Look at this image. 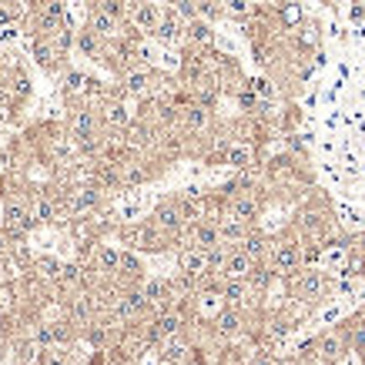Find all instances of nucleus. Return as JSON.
Returning <instances> with one entry per match:
<instances>
[{"label":"nucleus","mask_w":365,"mask_h":365,"mask_svg":"<svg viewBox=\"0 0 365 365\" xmlns=\"http://www.w3.org/2000/svg\"><path fill=\"white\" fill-rule=\"evenodd\" d=\"M268 265L278 278H291V275L305 268V245L302 238H275L272 252H268Z\"/></svg>","instance_id":"obj_1"},{"label":"nucleus","mask_w":365,"mask_h":365,"mask_svg":"<svg viewBox=\"0 0 365 365\" xmlns=\"http://www.w3.org/2000/svg\"><path fill=\"white\" fill-rule=\"evenodd\" d=\"M289 291L291 298H298V302H322L332 291V278L322 268H298L289 278Z\"/></svg>","instance_id":"obj_2"},{"label":"nucleus","mask_w":365,"mask_h":365,"mask_svg":"<svg viewBox=\"0 0 365 365\" xmlns=\"http://www.w3.org/2000/svg\"><path fill=\"white\" fill-rule=\"evenodd\" d=\"M124 242L131 245V248H137V252H165L171 238L154 221H141V225L124 231Z\"/></svg>","instance_id":"obj_3"},{"label":"nucleus","mask_w":365,"mask_h":365,"mask_svg":"<svg viewBox=\"0 0 365 365\" xmlns=\"http://www.w3.org/2000/svg\"><path fill=\"white\" fill-rule=\"evenodd\" d=\"M178 268H181V275H188V278H195V285H198L205 275H212V252H201V248H195V245H184L181 252H178Z\"/></svg>","instance_id":"obj_4"},{"label":"nucleus","mask_w":365,"mask_h":365,"mask_svg":"<svg viewBox=\"0 0 365 365\" xmlns=\"http://www.w3.org/2000/svg\"><path fill=\"white\" fill-rule=\"evenodd\" d=\"M184 245H195L201 252H214V248L225 245V238H221L218 221H195V225H188V231H184Z\"/></svg>","instance_id":"obj_5"},{"label":"nucleus","mask_w":365,"mask_h":365,"mask_svg":"<svg viewBox=\"0 0 365 365\" xmlns=\"http://www.w3.org/2000/svg\"><path fill=\"white\" fill-rule=\"evenodd\" d=\"M212 332L218 338H238L245 332V308H231V305L218 308V315L212 319Z\"/></svg>","instance_id":"obj_6"},{"label":"nucleus","mask_w":365,"mask_h":365,"mask_svg":"<svg viewBox=\"0 0 365 365\" xmlns=\"http://www.w3.org/2000/svg\"><path fill=\"white\" fill-rule=\"evenodd\" d=\"M259 261L255 259H248L238 245H231V252H228V259H225V265H221V278H231V282H248V275H252V268H255Z\"/></svg>","instance_id":"obj_7"},{"label":"nucleus","mask_w":365,"mask_h":365,"mask_svg":"<svg viewBox=\"0 0 365 365\" xmlns=\"http://www.w3.org/2000/svg\"><path fill=\"white\" fill-rule=\"evenodd\" d=\"M212 107L198 104V101H188V104L181 107V128L188 131V135H201V131H208L212 128Z\"/></svg>","instance_id":"obj_8"},{"label":"nucleus","mask_w":365,"mask_h":365,"mask_svg":"<svg viewBox=\"0 0 365 365\" xmlns=\"http://www.w3.org/2000/svg\"><path fill=\"white\" fill-rule=\"evenodd\" d=\"M161 17H165V11H161L158 4L141 0V4H135V11H131V24H135L141 34H154L158 24H161Z\"/></svg>","instance_id":"obj_9"},{"label":"nucleus","mask_w":365,"mask_h":365,"mask_svg":"<svg viewBox=\"0 0 365 365\" xmlns=\"http://www.w3.org/2000/svg\"><path fill=\"white\" fill-rule=\"evenodd\" d=\"M315 352L322 355V362H325V365L335 362L342 352H349V338H345V329H335V332H325L322 338H315Z\"/></svg>","instance_id":"obj_10"},{"label":"nucleus","mask_w":365,"mask_h":365,"mask_svg":"<svg viewBox=\"0 0 365 365\" xmlns=\"http://www.w3.org/2000/svg\"><path fill=\"white\" fill-rule=\"evenodd\" d=\"M228 212L235 214V218H242L245 225H255L261 214V201L255 191H245V195H235V198L228 201Z\"/></svg>","instance_id":"obj_11"},{"label":"nucleus","mask_w":365,"mask_h":365,"mask_svg":"<svg viewBox=\"0 0 365 365\" xmlns=\"http://www.w3.org/2000/svg\"><path fill=\"white\" fill-rule=\"evenodd\" d=\"M124 91L128 94H135V97H148V94L154 91V74H151V67H131L128 74H124Z\"/></svg>","instance_id":"obj_12"},{"label":"nucleus","mask_w":365,"mask_h":365,"mask_svg":"<svg viewBox=\"0 0 365 365\" xmlns=\"http://www.w3.org/2000/svg\"><path fill=\"white\" fill-rule=\"evenodd\" d=\"M252 161H255V151H252L248 141H228V148H225V165L235 167V171H248Z\"/></svg>","instance_id":"obj_13"},{"label":"nucleus","mask_w":365,"mask_h":365,"mask_svg":"<svg viewBox=\"0 0 365 365\" xmlns=\"http://www.w3.org/2000/svg\"><path fill=\"white\" fill-rule=\"evenodd\" d=\"M252 295H255V289H252L248 282H231V278H221V298H225V305H231V308H245Z\"/></svg>","instance_id":"obj_14"},{"label":"nucleus","mask_w":365,"mask_h":365,"mask_svg":"<svg viewBox=\"0 0 365 365\" xmlns=\"http://www.w3.org/2000/svg\"><path fill=\"white\" fill-rule=\"evenodd\" d=\"M154 37L161 44H178V41H184V20L178 14H165L161 24H158V31H154Z\"/></svg>","instance_id":"obj_15"},{"label":"nucleus","mask_w":365,"mask_h":365,"mask_svg":"<svg viewBox=\"0 0 365 365\" xmlns=\"http://www.w3.org/2000/svg\"><path fill=\"white\" fill-rule=\"evenodd\" d=\"M248 259H255V261H265L268 259V252H272V242L265 238V235H259V231H248L245 235V242L238 245Z\"/></svg>","instance_id":"obj_16"},{"label":"nucleus","mask_w":365,"mask_h":365,"mask_svg":"<svg viewBox=\"0 0 365 365\" xmlns=\"http://www.w3.org/2000/svg\"><path fill=\"white\" fill-rule=\"evenodd\" d=\"M184 37H188L191 44L208 47L214 34H212V27H208V20H205V17H195V20H184Z\"/></svg>","instance_id":"obj_17"},{"label":"nucleus","mask_w":365,"mask_h":365,"mask_svg":"<svg viewBox=\"0 0 365 365\" xmlns=\"http://www.w3.org/2000/svg\"><path fill=\"white\" fill-rule=\"evenodd\" d=\"M4 225H7V228H24V225H31V205L7 201V208H4Z\"/></svg>","instance_id":"obj_18"},{"label":"nucleus","mask_w":365,"mask_h":365,"mask_svg":"<svg viewBox=\"0 0 365 365\" xmlns=\"http://www.w3.org/2000/svg\"><path fill=\"white\" fill-rule=\"evenodd\" d=\"M302 20H305V14H302V7H298L295 0L278 4V24H282L285 31H298V27H302Z\"/></svg>","instance_id":"obj_19"},{"label":"nucleus","mask_w":365,"mask_h":365,"mask_svg":"<svg viewBox=\"0 0 365 365\" xmlns=\"http://www.w3.org/2000/svg\"><path fill=\"white\" fill-rule=\"evenodd\" d=\"M88 27H91V31L97 34L101 41H107V37H114V34H118V17L104 14V11L97 7V11L91 14V24H88Z\"/></svg>","instance_id":"obj_20"},{"label":"nucleus","mask_w":365,"mask_h":365,"mask_svg":"<svg viewBox=\"0 0 365 365\" xmlns=\"http://www.w3.org/2000/svg\"><path fill=\"white\" fill-rule=\"evenodd\" d=\"M74 135L81 137V141L94 144V137H97V121H94L91 111H81V114L74 118Z\"/></svg>","instance_id":"obj_21"},{"label":"nucleus","mask_w":365,"mask_h":365,"mask_svg":"<svg viewBox=\"0 0 365 365\" xmlns=\"http://www.w3.org/2000/svg\"><path fill=\"white\" fill-rule=\"evenodd\" d=\"M97 201H101V191L97 188H81V191H74V198H71V212H91V208H97Z\"/></svg>","instance_id":"obj_22"},{"label":"nucleus","mask_w":365,"mask_h":365,"mask_svg":"<svg viewBox=\"0 0 365 365\" xmlns=\"http://www.w3.org/2000/svg\"><path fill=\"white\" fill-rule=\"evenodd\" d=\"M121 255H124V252H118V248L101 245V252H97V265H101V272L118 275V268H121Z\"/></svg>","instance_id":"obj_23"},{"label":"nucleus","mask_w":365,"mask_h":365,"mask_svg":"<svg viewBox=\"0 0 365 365\" xmlns=\"http://www.w3.org/2000/svg\"><path fill=\"white\" fill-rule=\"evenodd\" d=\"M54 218H57V208H54L47 198H37L31 205V225L34 221H37V225H47V221H54Z\"/></svg>","instance_id":"obj_24"},{"label":"nucleus","mask_w":365,"mask_h":365,"mask_svg":"<svg viewBox=\"0 0 365 365\" xmlns=\"http://www.w3.org/2000/svg\"><path fill=\"white\" fill-rule=\"evenodd\" d=\"M118 275H124V278H137V282H141L144 265H141V259H137L135 252H124L121 255V268H118Z\"/></svg>","instance_id":"obj_25"},{"label":"nucleus","mask_w":365,"mask_h":365,"mask_svg":"<svg viewBox=\"0 0 365 365\" xmlns=\"http://www.w3.org/2000/svg\"><path fill=\"white\" fill-rule=\"evenodd\" d=\"M77 47H81L84 54H91V57H97V54H101V37H97V34H94L91 27H88V31H84L81 37H77Z\"/></svg>","instance_id":"obj_26"},{"label":"nucleus","mask_w":365,"mask_h":365,"mask_svg":"<svg viewBox=\"0 0 365 365\" xmlns=\"http://www.w3.org/2000/svg\"><path fill=\"white\" fill-rule=\"evenodd\" d=\"M107 124H114V128H131V118L124 114V107L121 104H107Z\"/></svg>","instance_id":"obj_27"},{"label":"nucleus","mask_w":365,"mask_h":365,"mask_svg":"<svg viewBox=\"0 0 365 365\" xmlns=\"http://www.w3.org/2000/svg\"><path fill=\"white\" fill-rule=\"evenodd\" d=\"M225 14L248 17V14H252V4H248V0H225Z\"/></svg>","instance_id":"obj_28"},{"label":"nucleus","mask_w":365,"mask_h":365,"mask_svg":"<svg viewBox=\"0 0 365 365\" xmlns=\"http://www.w3.org/2000/svg\"><path fill=\"white\" fill-rule=\"evenodd\" d=\"M248 84H252V91L259 94L261 101H268V97H272V84H268V81H265V77H255V81H248Z\"/></svg>","instance_id":"obj_29"},{"label":"nucleus","mask_w":365,"mask_h":365,"mask_svg":"<svg viewBox=\"0 0 365 365\" xmlns=\"http://www.w3.org/2000/svg\"><path fill=\"white\" fill-rule=\"evenodd\" d=\"M101 11L121 20V17H124V0H101Z\"/></svg>","instance_id":"obj_30"},{"label":"nucleus","mask_w":365,"mask_h":365,"mask_svg":"<svg viewBox=\"0 0 365 365\" xmlns=\"http://www.w3.org/2000/svg\"><path fill=\"white\" fill-rule=\"evenodd\" d=\"M61 278H64V285H74L77 278H81L77 265H64V268H61Z\"/></svg>","instance_id":"obj_31"},{"label":"nucleus","mask_w":365,"mask_h":365,"mask_svg":"<svg viewBox=\"0 0 365 365\" xmlns=\"http://www.w3.org/2000/svg\"><path fill=\"white\" fill-rule=\"evenodd\" d=\"M11 20H14V14L7 7H0V24H11Z\"/></svg>","instance_id":"obj_32"},{"label":"nucleus","mask_w":365,"mask_h":365,"mask_svg":"<svg viewBox=\"0 0 365 365\" xmlns=\"http://www.w3.org/2000/svg\"><path fill=\"white\" fill-rule=\"evenodd\" d=\"M135 4H141V0H135Z\"/></svg>","instance_id":"obj_33"},{"label":"nucleus","mask_w":365,"mask_h":365,"mask_svg":"<svg viewBox=\"0 0 365 365\" xmlns=\"http://www.w3.org/2000/svg\"><path fill=\"white\" fill-rule=\"evenodd\" d=\"M362 365H365V359H362Z\"/></svg>","instance_id":"obj_34"}]
</instances>
